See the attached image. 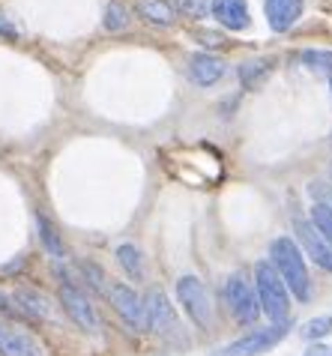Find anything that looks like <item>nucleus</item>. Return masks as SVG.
Wrapping results in <instances>:
<instances>
[{
    "mask_svg": "<svg viewBox=\"0 0 332 356\" xmlns=\"http://www.w3.org/2000/svg\"><path fill=\"white\" fill-rule=\"evenodd\" d=\"M269 264L276 266V273L281 275L288 293H294L297 300H311V279H308V270H306V258H302L299 245L290 240V236H279L272 240L269 245Z\"/></svg>",
    "mask_w": 332,
    "mask_h": 356,
    "instance_id": "obj_1",
    "label": "nucleus"
},
{
    "mask_svg": "<svg viewBox=\"0 0 332 356\" xmlns=\"http://www.w3.org/2000/svg\"><path fill=\"white\" fill-rule=\"evenodd\" d=\"M255 288H258V302L260 312L267 314L272 323H288L290 314V293L281 282V275L276 273V266L269 261H260L255 266Z\"/></svg>",
    "mask_w": 332,
    "mask_h": 356,
    "instance_id": "obj_2",
    "label": "nucleus"
},
{
    "mask_svg": "<svg viewBox=\"0 0 332 356\" xmlns=\"http://www.w3.org/2000/svg\"><path fill=\"white\" fill-rule=\"evenodd\" d=\"M224 300H228L231 314L237 318L242 326H255L260 318V302L255 296V288L249 284V279L242 273L228 275L224 282Z\"/></svg>",
    "mask_w": 332,
    "mask_h": 356,
    "instance_id": "obj_3",
    "label": "nucleus"
},
{
    "mask_svg": "<svg viewBox=\"0 0 332 356\" xmlns=\"http://www.w3.org/2000/svg\"><path fill=\"white\" fill-rule=\"evenodd\" d=\"M177 300L183 305V312L192 318V323H198L201 330H210L213 326V305H210V293L198 275H180L177 279Z\"/></svg>",
    "mask_w": 332,
    "mask_h": 356,
    "instance_id": "obj_4",
    "label": "nucleus"
},
{
    "mask_svg": "<svg viewBox=\"0 0 332 356\" xmlns=\"http://www.w3.org/2000/svg\"><path fill=\"white\" fill-rule=\"evenodd\" d=\"M54 273L60 275V305H63V312L69 314V318L81 326L84 332H96V330H99V318H96L93 305L87 302L84 291L78 288V282H72L69 275L60 273L57 266H54Z\"/></svg>",
    "mask_w": 332,
    "mask_h": 356,
    "instance_id": "obj_5",
    "label": "nucleus"
},
{
    "mask_svg": "<svg viewBox=\"0 0 332 356\" xmlns=\"http://www.w3.org/2000/svg\"><path fill=\"white\" fill-rule=\"evenodd\" d=\"M285 335H288V323H272L267 330H251L249 335H242V339L224 344V348L216 350L213 356H258V353H267L269 348H276Z\"/></svg>",
    "mask_w": 332,
    "mask_h": 356,
    "instance_id": "obj_6",
    "label": "nucleus"
},
{
    "mask_svg": "<svg viewBox=\"0 0 332 356\" xmlns=\"http://www.w3.org/2000/svg\"><path fill=\"white\" fill-rule=\"evenodd\" d=\"M111 300V305L117 309V314L132 326V330H144V300L138 293H135L129 284L123 282H111L108 284V293H105Z\"/></svg>",
    "mask_w": 332,
    "mask_h": 356,
    "instance_id": "obj_7",
    "label": "nucleus"
},
{
    "mask_svg": "<svg viewBox=\"0 0 332 356\" xmlns=\"http://www.w3.org/2000/svg\"><path fill=\"white\" fill-rule=\"evenodd\" d=\"M294 231H297L299 245H302L299 252H306V258L315 261L320 270L332 273V245L317 234V227L311 225L308 219H297V222H294Z\"/></svg>",
    "mask_w": 332,
    "mask_h": 356,
    "instance_id": "obj_8",
    "label": "nucleus"
},
{
    "mask_svg": "<svg viewBox=\"0 0 332 356\" xmlns=\"http://www.w3.org/2000/svg\"><path fill=\"white\" fill-rule=\"evenodd\" d=\"M174 309L168 302V296H165V291H150L147 300H144V330H150L156 335H171L174 330Z\"/></svg>",
    "mask_w": 332,
    "mask_h": 356,
    "instance_id": "obj_9",
    "label": "nucleus"
},
{
    "mask_svg": "<svg viewBox=\"0 0 332 356\" xmlns=\"http://www.w3.org/2000/svg\"><path fill=\"white\" fill-rule=\"evenodd\" d=\"M0 356H45V350L31 332L0 321Z\"/></svg>",
    "mask_w": 332,
    "mask_h": 356,
    "instance_id": "obj_10",
    "label": "nucleus"
},
{
    "mask_svg": "<svg viewBox=\"0 0 332 356\" xmlns=\"http://www.w3.org/2000/svg\"><path fill=\"white\" fill-rule=\"evenodd\" d=\"M302 9H306V0H263V13L276 33L290 31L302 18Z\"/></svg>",
    "mask_w": 332,
    "mask_h": 356,
    "instance_id": "obj_11",
    "label": "nucleus"
},
{
    "mask_svg": "<svg viewBox=\"0 0 332 356\" xmlns=\"http://www.w3.org/2000/svg\"><path fill=\"white\" fill-rule=\"evenodd\" d=\"M210 13L222 27H228V31H233V33L246 31V27L251 24L246 0H210Z\"/></svg>",
    "mask_w": 332,
    "mask_h": 356,
    "instance_id": "obj_12",
    "label": "nucleus"
},
{
    "mask_svg": "<svg viewBox=\"0 0 332 356\" xmlns=\"http://www.w3.org/2000/svg\"><path fill=\"white\" fill-rule=\"evenodd\" d=\"M189 75H192L194 84L213 87L224 75V60L216 54H210V51H198V54L189 57Z\"/></svg>",
    "mask_w": 332,
    "mask_h": 356,
    "instance_id": "obj_13",
    "label": "nucleus"
},
{
    "mask_svg": "<svg viewBox=\"0 0 332 356\" xmlns=\"http://www.w3.org/2000/svg\"><path fill=\"white\" fill-rule=\"evenodd\" d=\"M13 300L18 305V312H22L24 318H31V321H39V318H48V314H51V309H48V300L39 291L22 288V291L13 293Z\"/></svg>",
    "mask_w": 332,
    "mask_h": 356,
    "instance_id": "obj_14",
    "label": "nucleus"
},
{
    "mask_svg": "<svg viewBox=\"0 0 332 356\" xmlns=\"http://www.w3.org/2000/svg\"><path fill=\"white\" fill-rule=\"evenodd\" d=\"M138 13L147 18L150 24H159V27H171L174 24V6L168 3V0H138Z\"/></svg>",
    "mask_w": 332,
    "mask_h": 356,
    "instance_id": "obj_15",
    "label": "nucleus"
},
{
    "mask_svg": "<svg viewBox=\"0 0 332 356\" xmlns=\"http://www.w3.org/2000/svg\"><path fill=\"white\" fill-rule=\"evenodd\" d=\"M269 72H272L269 60H246L240 66V81H242L246 90H258V87L267 84Z\"/></svg>",
    "mask_w": 332,
    "mask_h": 356,
    "instance_id": "obj_16",
    "label": "nucleus"
},
{
    "mask_svg": "<svg viewBox=\"0 0 332 356\" xmlns=\"http://www.w3.org/2000/svg\"><path fill=\"white\" fill-rule=\"evenodd\" d=\"M117 264L123 266V273L129 275V279H135V282H141V279H144V261H141V252L135 249L132 243L117 245Z\"/></svg>",
    "mask_w": 332,
    "mask_h": 356,
    "instance_id": "obj_17",
    "label": "nucleus"
},
{
    "mask_svg": "<svg viewBox=\"0 0 332 356\" xmlns=\"http://www.w3.org/2000/svg\"><path fill=\"white\" fill-rule=\"evenodd\" d=\"M297 60L302 66L315 69V72H320V75H329L332 78V51H317V48H308V51H299L297 54Z\"/></svg>",
    "mask_w": 332,
    "mask_h": 356,
    "instance_id": "obj_18",
    "label": "nucleus"
},
{
    "mask_svg": "<svg viewBox=\"0 0 332 356\" xmlns=\"http://www.w3.org/2000/svg\"><path fill=\"white\" fill-rule=\"evenodd\" d=\"M105 31H111V33H120L129 27V9H126L123 3H117V0H111L108 6H105Z\"/></svg>",
    "mask_w": 332,
    "mask_h": 356,
    "instance_id": "obj_19",
    "label": "nucleus"
},
{
    "mask_svg": "<svg viewBox=\"0 0 332 356\" xmlns=\"http://www.w3.org/2000/svg\"><path fill=\"white\" fill-rule=\"evenodd\" d=\"M308 222L315 225L317 234L332 245V207H326L324 201L315 204V207H311V219H308Z\"/></svg>",
    "mask_w": 332,
    "mask_h": 356,
    "instance_id": "obj_20",
    "label": "nucleus"
},
{
    "mask_svg": "<svg viewBox=\"0 0 332 356\" xmlns=\"http://www.w3.org/2000/svg\"><path fill=\"white\" fill-rule=\"evenodd\" d=\"M302 339H308V341H317V339H326V335L332 332V318L329 314H320V318H311L302 323Z\"/></svg>",
    "mask_w": 332,
    "mask_h": 356,
    "instance_id": "obj_21",
    "label": "nucleus"
},
{
    "mask_svg": "<svg viewBox=\"0 0 332 356\" xmlns=\"http://www.w3.org/2000/svg\"><path fill=\"white\" fill-rule=\"evenodd\" d=\"M174 9H177L180 15L192 18V22H201V18H207V13H210V0H174Z\"/></svg>",
    "mask_w": 332,
    "mask_h": 356,
    "instance_id": "obj_22",
    "label": "nucleus"
},
{
    "mask_svg": "<svg viewBox=\"0 0 332 356\" xmlns=\"http://www.w3.org/2000/svg\"><path fill=\"white\" fill-rule=\"evenodd\" d=\"M36 225H39V234H42V243L48 245V252H54L57 258H63V243H60V236H57V231L51 227V222L36 219Z\"/></svg>",
    "mask_w": 332,
    "mask_h": 356,
    "instance_id": "obj_23",
    "label": "nucleus"
},
{
    "mask_svg": "<svg viewBox=\"0 0 332 356\" xmlns=\"http://www.w3.org/2000/svg\"><path fill=\"white\" fill-rule=\"evenodd\" d=\"M0 314H3V318H24V314L18 312L15 300L9 293H3V291H0Z\"/></svg>",
    "mask_w": 332,
    "mask_h": 356,
    "instance_id": "obj_24",
    "label": "nucleus"
},
{
    "mask_svg": "<svg viewBox=\"0 0 332 356\" xmlns=\"http://www.w3.org/2000/svg\"><path fill=\"white\" fill-rule=\"evenodd\" d=\"M194 39H201V45H207V48H219V45H224L222 33H216V31H198V33H194Z\"/></svg>",
    "mask_w": 332,
    "mask_h": 356,
    "instance_id": "obj_25",
    "label": "nucleus"
},
{
    "mask_svg": "<svg viewBox=\"0 0 332 356\" xmlns=\"http://www.w3.org/2000/svg\"><path fill=\"white\" fill-rule=\"evenodd\" d=\"M0 33H3V36H13V39L18 36V31H15V24H9L3 13H0Z\"/></svg>",
    "mask_w": 332,
    "mask_h": 356,
    "instance_id": "obj_26",
    "label": "nucleus"
},
{
    "mask_svg": "<svg viewBox=\"0 0 332 356\" xmlns=\"http://www.w3.org/2000/svg\"><path fill=\"white\" fill-rule=\"evenodd\" d=\"M306 356H332V350L324 348V344H315V348H308V350H306Z\"/></svg>",
    "mask_w": 332,
    "mask_h": 356,
    "instance_id": "obj_27",
    "label": "nucleus"
}]
</instances>
